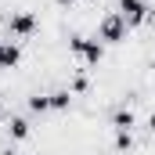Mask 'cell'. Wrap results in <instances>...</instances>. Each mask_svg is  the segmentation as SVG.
I'll return each instance as SVG.
<instances>
[{"label":"cell","mask_w":155,"mask_h":155,"mask_svg":"<svg viewBox=\"0 0 155 155\" xmlns=\"http://www.w3.org/2000/svg\"><path fill=\"white\" fill-rule=\"evenodd\" d=\"M36 29H40V15L36 11H11V15H7V36L11 40L22 43V40L33 36Z\"/></svg>","instance_id":"cell-3"},{"label":"cell","mask_w":155,"mask_h":155,"mask_svg":"<svg viewBox=\"0 0 155 155\" xmlns=\"http://www.w3.org/2000/svg\"><path fill=\"white\" fill-rule=\"evenodd\" d=\"M87 87H90V79H87V69H79L76 76L69 79V90H72V94H83Z\"/></svg>","instance_id":"cell-10"},{"label":"cell","mask_w":155,"mask_h":155,"mask_svg":"<svg viewBox=\"0 0 155 155\" xmlns=\"http://www.w3.org/2000/svg\"><path fill=\"white\" fill-rule=\"evenodd\" d=\"M7 116H11V112H7V105H4V97H0V123H4Z\"/></svg>","instance_id":"cell-12"},{"label":"cell","mask_w":155,"mask_h":155,"mask_svg":"<svg viewBox=\"0 0 155 155\" xmlns=\"http://www.w3.org/2000/svg\"><path fill=\"white\" fill-rule=\"evenodd\" d=\"M69 54L79 61V69H97L105 61V43L97 36H79V33H72L69 36Z\"/></svg>","instance_id":"cell-1"},{"label":"cell","mask_w":155,"mask_h":155,"mask_svg":"<svg viewBox=\"0 0 155 155\" xmlns=\"http://www.w3.org/2000/svg\"><path fill=\"white\" fill-rule=\"evenodd\" d=\"M25 108H29V112H33V116H47V112H51V94H29V97H25Z\"/></svg>","instance_id":"cell-9"},{"label":"cell","mask_w":155,"mask_h":155,"mask_svg":"<svg viewBox=\"0 0 155 155\" xmlns=\"http://www.w3.org/2000/svg\"><path fill=\"white\" fill-rule=\"evenodd\" d=\"M72 101H76V94H72L69 87L51 90V112H69V108H72Z\"/></svg>","instance_id":"cell-7"},{"label":"cell","mask_w":155,"mask_h":155,"mask_svg":"<svg viewBox=\"0 0 155 155\" xmlns=\"http://www.w3.org/2000/svg\"><path fill=\"white\" fill-rule=\"evenodd\" d=\"M18 61H22V47H18V40L0 36V69H18Z\"/></svg>","instance_id":"cell-6"},{"label":"cell","mask_w":155,"mask_h":155,"mask_svg":"<svg viewBox=\"0 0 155 155\" xmlns=\"http://www.w3.org/2000/svg\"><path fill=\"white\" fill-rule=\"evenodd\" d=\"M119 15L126 18L130 29H137V25L152 22V4L148 0H119Z\"/></svg>","instance_id":"cell-4"},{"label":"cell","mask_w":155,"mask_h":155,"mask_svg":"<svg viewBox=\"0 0 155 155\" xmlns=\"http://www.w3.org/2000/svg\"><path fill=\"white\" fill-rule=\"evenodd\" d=\"M112 144H116V152H130V144H134V141H130V134H116V141H112Z\"/></svg>","instance_id":"cell-11"},{"label":"cell","mask_w":155,"mask_h":155,"mask_svg":"<svg viewBox=\"0 0 155 155\" xmlns=\"http://www.w3.org/2000/svg\"><path fill=\"white\" fill-rule=\"evenodd\" d=\"M126 33H130V25H126V18L119 15V11H108L101 22H97V33L94 36L101 40V43H126Z\"/></svg>","instance_id":"cell-2"},{"label":"cell","mask_w":155,"mask_h":155,"mask_svg":"<svg viewBox=\"0 0 155 155\" xmlns=\"http://www.w3.org/2000/svg\"><path fill=\"white\" fill-rule=\"evenodd\" d=\"M134 123H137V116H134L130 108H116V112H112V130H116V134H130Z\"/></svg>","instance_id":"cell-8"},{"label":"cell","mask_w":155,"mask_h":155,"mask_svg":"<svg viewBox=\"0 0 155 155\" xmlns=\"http://www.w3.org/2000/svg\"><path fill=\"white\" fill-rule=\"evenodd\" d=\"M58 4H61V7H65V4H79V0H58Z\"/></svg>","instance_id":"cell-14"},{"label":"cell","mask_w":155,"mask_h":155,"mask_svg":"<svg viewBox=\"0 0 155 155\" xmlns=\"http://www.w3.org/2000/svg\"><path fill=\"white\" fill-rule=\"evenodd\" d=\"M148 134H152V137H155V112H152V116H148Z\"/></svg>","instance_id":"cell-13"},{"label":"cell","mask_w":155,"mask_h":155,"mask_svg":"<svg viewBox=\"0 0 155 155\" xmlns=\"http://www.w3.org/2000/svg\"><path fill=\"white\" fill-rule=\"evenodd\" d=\"M0 155H18V152H11V148H4V152H0Z\"/></svg>","instance_id":"cell-15"},{"label":"cell","mask_w":155,"mask_h":155,"mask_svg":"<svg viewBox=\"0 0 155 155\" xmlns=\"http://www.w3.org/2000/svg\"><path fill=\"white\" fill-rule=\"evenodd\" d=\"M4 130H7V137H11V141H29L33 123H29L25 116H18V112H11V116L4 119Z\"/></svg>","instance_id":"cell-5"}]
</instances>
